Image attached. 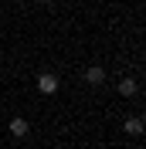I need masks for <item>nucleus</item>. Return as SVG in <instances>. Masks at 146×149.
<instances>
[{"mask_svg": "<svg viewBox=\"0 0 146 149\" xmlns=\"http://www.w3.org/2000/svg\"><path fill=\"white\" fill-rule=\"evenodd\" d=\"M136 88L139 85L133 81V78H122V81H119V95H136Z\"/></svg>", "mask_w": 146, "mask_h": 149, "instance_id": "20e7f679", "label": "nucleus"}, {"mask_svg": "<svg viewBox=\"0 0 146 149\" xmlns=\"http://www.w3.org/2000/svg\"><path fill=\"white\" fill-rule=\"evenodd\" d=\"M102 78H105V71H102L99 65H92L88 71H85V81H88V85H102Z\"/></svg>", "mask_w": 146, "mask_h": 149, "instance_id": "7ed1b4c3", "label": "nucleus"}, {"mask_svg": "<svg viewBox=\"0 0 146 149\" xmlns=\"http://www.w3.org/2000/svg\"><path fill=\"white\" fill-rule=\"evenodd\" d=\"M41 3H51V0H41Z\"/></svg>", "mask_w": 146, "mask_h": 149, "instance_id": "423d86ee", "label": "nucleus"}, {"mask_svg": "<svg viewBox=\"0 0 146 149\" xmlns=\"http://www.w3.org/2000/svg\"><path fill=\"white\" fill-rule=\"evenodd\" d=\"M10 132H14V136H17V139H24V136H27L31 132V125H27V119H10Z\"/></svg>", "mask_w": 146, "mask_h": 149, "instance_id": "f03ea898", "label": "nucleus"}, {"mask_svg": "<svg viewBox=\"0 0 146 149\" xmlns=\"http://www.w3.org/2000/svg\"><path fill=\"white\" fill-rule=\"evenodd\" d=\"M37 88H41L44 95H55V92H58V78H55L51 71H48V74H41V78H37Z\"/></svg>", "mask_w": 146, "mask_h": 149, "instance_id": "f257e3e1", "label": "nucleus"}, {"mask_svg": "<svg viewBox=\"0 0 146 149\" xmlns=\"http://www.w3.org/2000/svg\"><path fill=\"white\" fill-rule=\"evenodd\" d=\"M126 132L129 136H143V119H126Z\"/></svg>", "mask_w": 146, "mask_h": 149, "instance_id": "39448f33", "label": "nucleus"}]
</instances>
